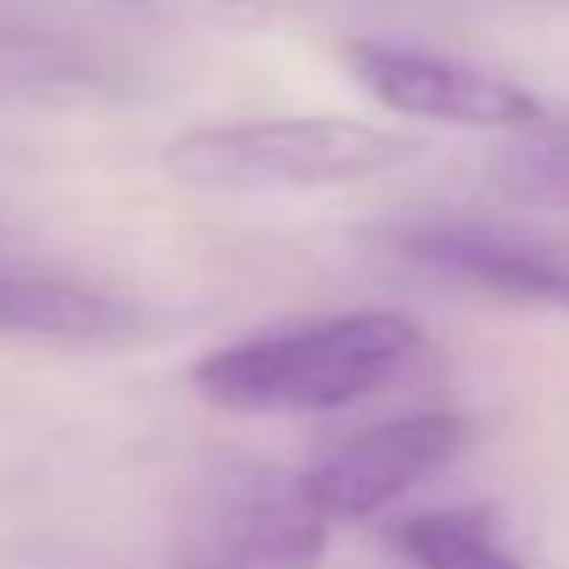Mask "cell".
Segmentation results:
<instances>
[{"instance_id":"cell-1","label":"cell","mask_w":569,"mask_h":569,"mask_svg":"<svg viewBox=\"0 0 569 569\" xmlns=\"http://www.w3.org/2000/svg\"><path fill=\"white\" fill-rule=\"evenodd\" d=\"M419 352H425L419 319L397 308H358L229 341L207 352L190 369V380L223 413L291 419V413H336L375 397Z\"/></svg>"},{"instance_id":"cell-2","label":"cell","mask_w":569,"mask_h":569,"mask_svg":"<svg viewBox=\"0 0 569 569\" xmlns=\"http://www.w3.org/2000/svg\"><path fill=\"white\" fill-rule=\"evenodd\" d=\"M419 146L408 134L358 118H246L201 123L168 140L162 168L196 190H336L363 184L408 162Z\"/></svg>"},{"instance_id":"cell-3","label":"cell","mask_w":569,"mask_h":569,"mask_svg":"<svg viewBox=\"0 0 569 569\" xmlns=\"http://www.w3.org/2000/svg\"><path fill=\"white\" fill-rule=\"evenodd\" d=\"M330 547V513L302 475L246 469L212 486L196 508L179 569H319Z\"/></svg>"},{"instance_id":"cell-4","label":"cell","mask_w":569,"mask_h":569,"mask_svg":"<svg viewBox=\"0 0 569 569\" xmlns=\"http://www.w3.org/2000/svg\"><path fill=\"white\" fill-rule=\"evenodd\" d=\"M341 57L352 79L397 118H425L452 129H519V134L547 123V107L525 84L447 51H425L402 40H352Z\"/></svg>"},{"instance_id":"cell-5","label":"cell","mask_w":569,"mask_h":569,"mask_svg":"<svg viewBox=\"0 0 569 569\" xmlns=\"http://www.w3.org/2000/svg\"><path fill=\"white\" fill-rule=\"evenodd\" d=\"M469 441H475V419L469 413L419 408V413H402V419L358 430L325 463H313L302 480H308L313 502L330 513V525H358V519L386 513L397 497H408L430 475L452 469L469 452Z\"/></svg>"},{"instance_id":"cell-6","label":"cell","mask_w":569,"mask_h":569,"mask_svg":"<svg viewBox=\"0 0 569 569\" xmlns=\"http://www.w3.org/2000/svg\"><path fill=\"white\" fill-rule=\"evenodd\" d=\"M397 246L408 262L475 284V291L569 313V246L558 240L452 218V223H413L397 234Z\"/></svg>"},{"instance_id":"cell-7","label":"cell","mask_w":569,"mask_h":569,"mask_svg":"<svg viewBox=\"0 0 569 569\" xmlns=\"http://www.w3.org/2000/svg\"><path fill=\"white\" fill-rule=\"evenodd\" d=\"M146 330V313L123 297L90 291L57 273L0 268V336L57 341V347H118Z\"/></svg>"},{"instance_id":"cell-8","label":"cell","mask_w":569,"mask_h":569,"mask_svg":"<svg viewBox=\"0 0 569 569\" xmlns=\"http://www.w3.org/2000/svg\"><path fill=\"white\" fill-rule=\"evenodd\" d=\"M397 558L413 569H525V558L502 541L486 508H430L408 513L386 530Z\"/></svg>"},{"instance_id":"cell-9","label":"cell","mask_w":569,"mask_h":569,"mask_svg":"<svg viewBox=\"0 0 569 569\" xmlns=\"http://www.w3.org/2000/svg\"><path fill=\"white\" fill-rule=\"evenodd\" d=\"M497 184L519 207H569V123H536L502 157Z\"/></svg>"}]
</instances>
